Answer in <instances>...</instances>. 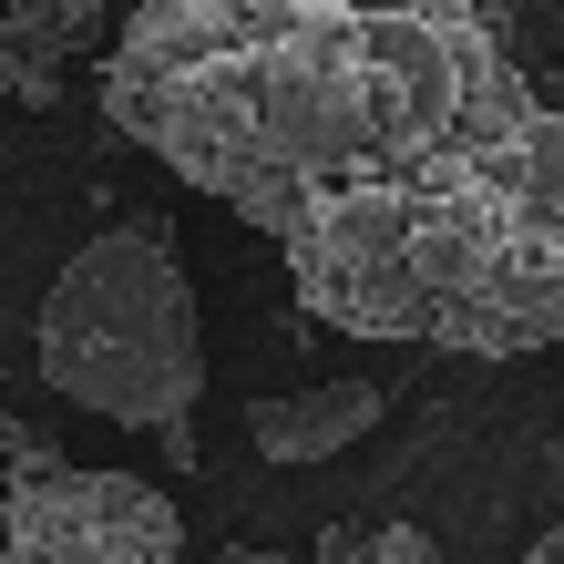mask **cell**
<instances>
[{"mask_svg": "<svg viewBox=\"0 0 564 564\" xmlns=\"http://www.w3.org/2000/svg\"><path fill=\"white\" fill-rule=\"evenodd\" d=\"M0 564H185V523L144 473H83V462H31L0 492Z\"/></svg>", "mask_w": 564, "mask_h": 564, "instance_id": "3", "label": "cell"}, {"mask_svg": "<svg viewBox=\"0 0 564 564\" xmlns=\"http://www.w3.org/2000/svg\"><path fill=\"white\" fill-rule=\"evenodd\" d=\"M554 349H564V339H554Z\"/></svg>", "mask_w": 564, "mask_h": 564, "instance_id": "11", "label": "cell"}, {"mask_svg": "<svg viewBox=\"0 0 564 564\" xmlns=\"http://www.w3.org/2000/svg\"><path fill=\"white\" fill-rule=\"evenodd\" d=\"M104 113L278 237L297 308L339 339H564V113L482 0H134Z\"/></svg>", "mask_w": 564, "mask_h": 564, "instance_id": "1", "label": "cell"}, {"mask_svg": "<svg viewBox=\"0 0 564 564\" xmlns=\"http://www.w3.org/2000/svg\"><path fill=\"white\" fill-rule=\"evenodd\" d=\"M31 359L73 411H104L123 431H154L164 462L195 473V401H206V339H195V288L164 247V226H113L52 278Z\"/></svg>", "mask_w": 564, "mask_h": 564, "instance_id": "2", "label": "cell"}, {"mask_svg": "<svg viewBox=\"0 0 564 564\" xmlns=\"http://www.w3.org/2000/svg\"><path fill=\"white\" fill-rule=\"evenodd\" d=\"M0 462H11V473H31V462H52V442H42L31 421H11V411H0Z\"/></svg>", "mask_w": 564, "mask_h": 564, "instance_id": "7", "label": "cell"}, {"mask_svg": "<svg viewBox=\"0 0 564 564\" xmlns=\"http://www.w3.org/2000/svg\"><path fill=\"white\" fill-rule=\"evenodd\" d=\"M247 431H257L268 462H328L359 431H380V390L370 380H318V390H288V401H257Z\"/></svg>", "mask_w": 564, "mask_h": 564, "instance_id": "5", "label": "cell"}, {"mask_svg": "<svg viewBox=\"0 0 564 564\" xmlns=\"http://www.w3.org/2000/svg\"><path fill=\"white\" fill-rule=\"evenodd\" d=\"M83 52H104V0H11V21H0V83H11V104H62V73H73Z\"/></svg>", "mask_w": 564, "mask_h": 564, "instance_id": "4", "label": "cell"}, {"mask_svg": "<svg viewBox=\"0 0 564 564\" xmlns=\"http://www.w3.org/2000/svg\"><path fill=\"white\" fill-rule=\"evenodd\" d=\"M339 564H442V554H431V534H421V523H380V534H359Z\"/></svg>", "mask_w": 564, "mask_h": 564, "instance_id": "6", "label": "cell"}, {"mask_svg": "<svg viewBox=\"0 0 564 564\" xmlns=\"http://www.w3.org/2000/svg\"><path fill=\"white\" fill-rule=\"evenodd\" d=\"M216 564H288V554H268V544H226Z\"/></svg>", "mask_w": 564, "mask_h": 564, "instance_id": "9", "label": "cell"}, {"mask_svg": "<svg viewBox=\"0 0 564 564\" xmlns=\"http://www.w3.org/2000/svg\"><path fill=\"white\" fill-rule=\"evenodd\" d=\"M523 564H564V523H554V534H534V544H523Z\"/></svg>", "mask_w": 564, "mask_h": 564, "instance_id": "8", "label": "cell"}, {"mask_svg": "<svg viewBox=\"0 0 564 564\" xmlns=\"http://www.w3.org/2000/svg\"><path fill=\"white\" fill-rule=\"evenodd\" d=\"M544 473H554V482H564V431H554V442H544Z\"/></svg>", "mask_w": 564, "mask_h": 564, "instance_id": "10", "label": "cell"}]
</instances>
